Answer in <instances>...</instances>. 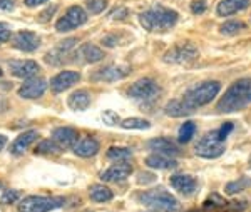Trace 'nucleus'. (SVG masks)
Listing matches in <instances>:
<instances>
[{
  "label": "nucleus",
  "mask_w": 251,
  "mask_h": 212,
  "mask_svg": "<svg viewBox=\"0 0 251 212\" xmlns=\"http://www.w3.org/2000/svg\"><path fill=\"white\" fill-rule=\"evenodd\" d=\"M134 197L137 202L143 204V206L149 207V209L156 212H177L181 209V204L177 199H174L168 190L156 187V189L143 190V192H136Z\"/></svg>",
  "instance_id": "2"
},
{
  "label": "nucleus",
  "mask_w": 251,
  "mask_h": 212,
  "mask_svg": "<svg viewBox=\"0 0 251 212\" xmlns=\"http://www.w3.org/2000/svg\"><path fill=\"white\" fill-rule=\"evenodd\" d=\"M47 0H24V3H25L27 7H39V5H44Z\"/></svg>",
  "instance_id": "45"
},
{
  "label": "nucleus",
  "mask_w": 251,
  "mask_h": 212,
  "mask_svg": "<svg viewBox=\"0 0 251 212\" xmlns=\"http://www.w3.org/2000/svg\"><path fill=\"white\" fill-rule=\"evenodd\" d=\"M116 14H112V19H126L127 17V9H116Z\"/></svg>",
  "instance_id": "44"
},
{
  "label": "nucleus",
  "mask_w": 251,
  "mask_h": 212,
  "mask_svg": "<svg viewBox=\"0 0 251 212\" xmlns=\"http://www.w3.org/2000/svg\"><path fill=\"white\" fill-rule=\"evenodd\" d=\"M75 44H77V40H75L74 37L60 42L57 47L52 48V50L46 55V62L50 64V65H55V67H57V65H62L67 60V57H69V54H71L72 47H74Z\"/></svg>",
  "instance_id": "14"
},
{
  "label": "nucleus",
  "mask_w": 251,
  "mask_h": 212,
  "mask_svg": "<svg viewBox=\"0 0 251 212\" xmlns=\"http://www.w3.org/2000/svg\"><path fill=\"white\" fill-rule=\"evenodd\" d=\"M52 141L59 145L60 150L74 147V144L79 141V132L72 127H57L55 130H52Z\"/></svg>",
  "instance_id": "17"
},
{
  "label": "nucleus",
  "mask_w": 251,
  "mask_h": 212,
  "mask_svg": "<svg viewBox=\"0 0 251 212\" xmlns=\"http://www.w3.org/2000/svg\"><path fill=\"white\" fill-rule=\"evenodd\" d=\"M204 206H206V207H209V206H214V207H223V206H226V201H225V199H221V195L213 194V195H209V199H208V201H206Z\"/></svg>",
  "instance_id": "38"
},
{
  "label": "nucleus",
  "mask_w": 251,
  "mask_h": 212,
  "mask_svg": "<svg viewBox=\"0 0 251 212\" xmlns=\"http://www.w3.org/2000/svg\"><path fill=\"white\" fill-rule=\"evenodd\" d=\"M131 74V67L129 65H107V67L99 69L97 72L92 74V80H97V82H116V80H121L124 77H127Z\"/></svg>",
  "instance_id": "10"
},
{
  "label": "nucleus",
  "mask_w": 251,
  "mask_h": 212,
  "mask_svg": "<svg viewBox=\"0 0 251 212\" xmlns=\"http://www.w3.org/2000/svg\"><path fill=\"white\" fill-rule=\"evenodd\" d=\"M2 74H3V72H2V69H0V77H2Z\"/></svg>",
  "instance_id": "47"
},
{
  "label": "nucleus",
  "mask_w": 251,
  "mask_h": 212,
  "mask_svg": "<svg viewBox=\"0 0 251 212\" xmlns=\"http://www.w3.org/2000/svg\"><path fill=\"white\" fill-rule=\"evenodd\" d=\"M251 105V79H240L228 87L218 102V112L233 114Z\"/></svg>",
  "instance_id": "1"
},
{
  "label": "nucleus",
  "mask_w": 251,
  "mask_h": 212,
  "mask_svg": "<svg viewBox=\"0 0 251 212\" xmlns=\"http://www.w3.org/2000/svg\"><path fill=\"white\" fill-rule=\"evenodd\" d=\"M66 201L62 197H44V195H29L19 202V212H50L62 207Z\"/></svg>",
  "instance_id": "5"
},
{
  "label": "nucleus",
  "mask_w": 251,
  "mask_h": 212,
  "mask_svg": "<svg viewBox=\"0 0 251 212\" xmlns=\"http://www.w3.org/2000/svg\"><path fill=\"white\" fill-rule=\"evenodd\" d=\"M164 112L171 117H188L194 112L191 107L183 100V99H174L169 100L164 107Z\"/></svg>",
  "instance_id": "25"
},
{
  "label": "nucleus",
  "mask_w": 251,
  "mask_h": 212,
  "mask_svg": "<svg viewBox=\"0 0 251 212\" xmlns=\"http://www.w3.org/2000/svg\"><path fill=\"white\" fill-rule=\"evenodd\" d=\"M132 156V150L127 147H111L107 150V159L112 162H127Z\"/></svg>",
  "instance_id": "28"
},
{
  "label": "nucleus",
  "mask_w": 251,
  "mask_h": 212,
  "mask_svg": "<svg viewBox=\"0 0 251 212\" xmlns=\"http://www.w3.org/2000/svg\"><path fill=\"white\" fill-rule=\"evenodd\" d=\"M161 92H163L161 85L152 79H139L127 89L129 97L144 102H151L157 99L161 95Z\"/></svg>",
  "instance_id": "7"
},
{
  "label": "nucleus",
  "mask_w": 251,
  "mask_h": 212,
  "mask_svg": "<svg viewBox=\"0 0 251 212\" xmlns=\"http://www.w3.org/2000/svg\"><path fill=\"white\" fill-rule=\"evenodd\" d=\"M89 197H91L92 202H109L112 201V197H114V194H112V190L109 189L106 186H100V184H94L89 189Z\"/></svg>",
  "instance_id": "27"
},
{
  "label": "nucleus",
  "mask_w": 251,
  "mask_h": 212,
  "mask_svg": "<svg viewBox=\"0 0 251 212\" xmlns=\"http://www.w3.org/2000/svg\"><path fill=\"white\" fill-rule=\"evenodd\" d=\"M40 67L35 60H14L10 62V74L17 79H32L39 74Z\"/></svg>",
  "instance_id": "16"
},
{
  "label": "nucleus",
  "mask_w": 251,
  "mask_h": 212,
  "mask_svg": "<svg viewBox=\"0 0 251 212\" xmlns=\"http://www.w3.org/2000/svg\"><path fill=\"white\" fill-rule=\"evenodd\" d=\"M206 9H208V3H206V0H194L191 2V12L196 15L200 14H204Z\"/></svg>",
  "instance_id": "37"
},
{
  "label": "nucleus",
  "mask_w": 251,
  "mask_h": 212,
  "mask_svg": "<svg viewBox=\"0 0 251 212\" xmlns=\"http://www.w3.org/2000/svg\"><path fill=\"white\" fill-rule=\"evenodd\" d=\"M117 119H119V116L112 111H107V112L102 114V120H104V124H107V125H117L119 124V120Z\"/></svg>",
  "instance_id": "39"
},
{
  "label": "nucleus",
  "mask_w": 251,
  "mask_h": 212,
  "mask_svg": "<svg viewBox=\"0 0 251 212\" xmlns=\"http://www.w3.org/2000/svg\"><path fill=\"white\" fill-rule=\"evenodd\" d=\"M87 22V12L79 5H72L71 9H67L66 14L62 15L57 24H55V28L59 32H71L79 28L80 25Z\"/></svg>",
  "instance_id": "9"
},
{
  "label": "nucleus",
  "mask_w": 251,
  "mask_h": 212,
  "mask_svg": "<svg viewBox=\"0 0 251 212\" xmlns=\"http://www.w3.org/2000/svg\"><path fill=\"white\" fill-rule=\"evenodd\" d=\"M75 54H77V60H82V62H86V64L100 62V60L104 59V55H106L99 47L94 46V44H84Z\"/></svg>",
  "instance_id": "23"
},
{
  "label": "nucleus",
  "mask_w": 251,
  "mask_h": 212,
  "mask_svg": "<svg viewBox=\"0 0 251 212\" xmlns=\"http://www.w3.org/2000/svg\"><path fill=\"white\" fill-rule=\"evenodd\" d=\"M233 129H234L233 122H225V124H223L221 127L218 129V136H220L221 141H226V139H228L229 134L233 132Z\"/></svg>",
  "instance_id": "35"
},
{
  "label": "nucleus",
  "mask_w": 251,
  "mask_h": 212,
  "mask_svg": "<svg viewBox=\"0 0 251 212\" xmlns=\"http://www.w3.org/2000/svg\"><path fill=\"white\" fill-rule=\"evenodd\" d=\"M19 197H20L19 190H7V192L0 197V204H14Z\"/></svg>",
  "instance_id": "36"
},
{
  "label": "nucleus",
  "mask_w": 251,
  "mask_h": 212,
  "mask_svg": "<svg viewBox=\"0 0 251 212\" xmlns=\"http://www.w3.org/2000/svg\"><path fill=\"white\" fill-rule=\"evenodd\" d=\"M121 127L123 129H127V130H144V129H149L151 127V124H149V120L146 119H141V117H129V119H124L123 122H119Z\"/></svg>",
  "instance_id": "29"
},
{
  "label": "nucleus",
  "mask_w": 251,
  "mask_h": 212,
  "mask_svg": "<svg viewBox=\"0 0 251 212\" xmlns=\"http://www.w3.org/2000/svg\"><path fill=\"white\" fill-rule=\"evenodd\" d=\"M250 167H251V157H250Z\"/></svg>",
  "instance_id": "48"
},
{
  "label": "nucleus",
  "mask_w": 251,
  "mask_h": 212,
  "mask_svg": "<svg viewBox=\"0 0 251 212\" xmlns=\"http://www.w3.org/2000/svg\"><path fill=\"white\" fill-rule=\"evenodd\" d=\"M154 181H156V175H152V174L141 175V177L137 179V182H139V184H144V182H154Z\"/></svg>",
  "instance_id": "43"
},
{
  "label": "nucleus",
  "mask_w": 251,
  "mask_h": 212,
  "mask_svg": "<svg viewBox=\"0 0 251 212\" xmlns=\"http://www.w3.org/2000/svg\"><path fill=\"white\" fill-rule=\"evenodd\" d=\"M37 139H39L37 130H25V132H22L14 141V144H12V147H10V152L14 154V156H20V154L25 152Z\"/></svg>",
  "instance_id": "22"
},
{
  "label": "nucleus",
  "mask_w": 251,
  "mask_h": 212,
  "mask_svg": "<svg viewBox=\"0 0 251 212\" xmlns=\"http://www.w3.org/2000/svg\"><path fill=\"white\" fill-rule=\"evenodd\" d=\"M144 164L151 169H163V170H173L177 167V161L174 157L163 156V154H152V156L146 157Z\"/></svg>",
  "instance_id": "24"
},
{
  "label": "nucleus",
  "mask_w": 251,
  "mask_h": 212,
  "mask_svg": "<svg viewBox=\"0 0 251 212\" xmlns=\"http://www.w3.org/2000/svg\"><path fill=\"white\" fill-rule=\"evenodd\" d=\"M116 37H121L119 32H116ZM102 44L106 47H114V46H117V44H119V39H114V34H107L106 37L102 39Z\"/></svg>",
  "instance_id": "41"
},
{
  "label": "nucleus",
  "mask_w": 251,
  "mask_h": 212,
  "mask_svg": "<svg viewBox=\"0 0 251 212\" xmlns=\"http://www.w3.org/2000/svg\"><path fill=\"white\" fill-rule=\"evenodd\" d=\"M194 132H196V124H194L193 120L184 122L179 129V134H177V142H179V144H188L193 139Z\"/></svg>",
  "instance_id": "30"
},
{
  "label": "nucleus",
  "mask_w": 251,
  "mask_h": 212,
  "mask_svg": "<svg viewBox=\"0 0 251 212\" xmlns=\"http://www.w3.org/2000/svg\"><path fill=\"white\" fill-rule=\"evenodd\" d=\"M15 9V0H0V10L12 12Z\"/></svg>",
  "instance_id": "42"
},
{
  "label": "nucleus",
  "mask_w": 251,
  "mask_h": 212,
  "mask_svg": "<svg viewBox=\"0 0 251 212\" xmlns=\"http://www.w3.org/2000/svg\"><path fill=\"white\" fill-rule=\"evenodd\" d=\"M196 59H198V48L191 42L177 44L169 52H166L164 55L166 64H176V65H186Z\"/></svg>",
  "instance_id": "8"
},
{
  "label": "nucleus",
  "mask_w": 251,
  "mask_h": 212,
  "mask_svg": "<svg viewBox=\"0 0 251 212\" xmlns=\"http://www.w3.org/2000/svg\"><path fill=\"white\" fill-rule=\"evenodd\" d=\"M148 147L154 150L156 154H163V156H169V157L181 156V149L168 137L151 139V141H148Z\"/></svg>",
  "instance_id": "19"
},
{
  "label": "nucleus",
  "mask_w": 251,
  "mask_h": 212,
  "mask_svg": "<svg viewBox=\"0 0 251 212\" xmlns=\"http://www.w3.org/2000/svg\"><path fill=\"white\" fill-rule=\"evenodd\" d=\"M80 80V74L75 71H64L50 80V89L54 94H62L64 91L71 89Z\"/></svg>",
  "instance_id": "15"
},
{
  "label": "nucleus",
  "mask_w": 251,
  "mask_h": 212,
  "mask_svg": "<svg viewBox=\"0 0 251 212\" xmlns=\"http://www.w3.org/2000/svg\"><path fill=\"white\" fill-rule=\"evenodd\" d=\"M220 91H221V84L218 82V80H206V82H201V84L194 85L193 89H189V91L184 94L183 100L193 109V111H196L198 107H203V105L213 102Z\"/></svg>",
  "instance_id": "4"
},
{
  "label": "nucleus",
  "mask_w": 251,
  "mask_h": 212,
  "mask_svg": "<svg viewBox=\"0 0 251 212\" xmlns=\"http://www.w3.org/2000/svg\"><path fill=\"white\" fill-rule=\"evenodd\" d=\"M0 186H2V184H0Z\"/></svg>",
  "instance_id": "49"
},
{
  "label": "nucleus",
  "mask_w": 251,
  "mask_h": 212,
  "mask_svg": "<svg viewBox=\"0 0 251 212\" xmlns=\"http://www.w3.org/2000/svg\"><path fill=\"white\" fill-rule=\"evenodd\" d=\"M250 7V0H221L216 7L220 17H231Z\"/></svg>",
  "instance_id": "21"
},
{
  "label": "nucleus",
  "mask_w": 251,
  "mask_h": 212,
  "mask_svg": "<svg viewBox=\"0 0 251 212\" xmlns=\"http://www.w3.org/2000/svg\"><path fill=\"white\" fill-rule=\"evenodd\" d=\"M131 174H132L131 164H127V162H116L114 165H111L104 172H100V179L106 182H121L126 181Z\"/></svg>",
  "instance_id": "18"
},
{
  "label": "nucleus",
  "mask_w": 251,
  "mask_h": 212,
  "mask_svg": "<svg viewBox=\"0 0 251 212\" xmlns=\"http://www.w3.org/2000/svg\"><path fill=\"white\" fill-rule=\"evenodd\" d=\"M7 144V137L5 136H0V150L3 149V145Z\"/></svg>",
  "instance_id": "46"
},
{
  "label": "nucleus",
  "mask_w": 251,
  "mask_h": 212,
  "mask_svg": "<svg viewBox=\"0 0 251 212\" xmlns=\"http://www.w3.org/2000/svg\"><path fill=\"white\" fill-rule=\"evenodd\" d=\"M250 186H251V179L250 177H241V179H238V181L228 182L225 187V190H226V194L233 195V194H238V192H241V190L248 189Z\"/></svg>",
  "instance_id": "31"
},
{
  "label": "nucleus",
  "mask_w": 251,
  "mask_h": 212,
  "mask_svg": "<svg viewBox=\"0 0 251 212\" xmlns=\"http://www.w3.org/2000/svg\"><path fill=\"white\" fill-rule=\"evenodd\" d=\"M225 152V141L218 136V130H211L194 147V154L203 159H216Z\"/></svg>",
  "instance_id": "6"
},
{
  "label": "nucleus",
  "mask_w": 251,
  "mask_h": 212,
  "mask_svg": "<svg viewBox=\"0 0 251 212\" xmlns=\"http://www.w3.org/2000/svg\"><path fill=\"white\" fill-rule=\"evenodd\" d=\"M12 46H14V48L22 50V52H35L40 47V39L35 32L20 30L17 34H14Z\"/></svg>",
  "instance_id": "12"
},
{
  "label": "nucleus",
  "mask_w": 251,
  "mask_h": 212,
  "mask_svg": "<svg viewBox=\"0 0 251 212\" xmlns=\"http://www.w3.org/2000/svg\"><path fill=\"white\" fill-rule=\"evenodd\" d=\"M243 28H245V24L240 22V20H228V22L223 24L220 30L223 35H234L240 30H243Z\"/></svg>",
  "instance_id": "32"
},
{
  "label": "nucleus",
  "mask_w": 251,
  "mask_h": 212,
  "mask_svg": "<svg viewBox=\"0 0 251 212\" xmlns=\"http://www.w3.org/2000/svg\"><path fill=\"white\" fill-rule=\"evenodd\" d=\"M47 91V80L44 77H32L20 85L19 95L22 99H39Z\"/></svg>",
  "instance_id": "11"
},
{
  "label": "nucleus",
  "mask_w": 251,
  "mask_h": 212,
  "mask_svg": "<svg viewBox=\"0 0 251 212\" xmlns=\"http://www.w3.org/2000/svg\"><path fill=\"white\" fill-rule=\"evenodd\" d=\"M99 147H100L99 141L87 136V137H79V141L74 144L72 150H74V154L79 157H92L99 152Z\"/></svg>",
  "instance_id": "20"
},
{
  "label": "nucleus",
  "mask_w": 251,
  "mask_h": 212,
  "mask_svg": "<svg viewBox=\"0 0 251 212\" xmlns=\"http://www.w3.org/2000/svg\"><path fill=\"white\" fill-rule=\"evenodd\" d=\"M67 105L72 111H86L91 105V95H89L87 91H75L69 95Z\"/></svg>",
  "instance_id": "26"
},
{
  "label": "nucleus",
  "mask_w": 251,
  "mask_h": 212,
  "mask_svg": "<svg viewBox=\"0 0 251 212\" xmlns=\"http://www.w3.org/2000/svg\"><path fill=\"white\" fill-rule=\"evenodd\" d=\"M87 9L94 14H100L107 9V0H89L87 2Z\"/></svg>",
  "instance_id": "34"
},
{
  "label": "nucleus",
  "mask_w": 251,
  "mask_h": 212,
  "mask_svg": "<svg viewBox=\"0 0 251 212\" xmlns=\"http://www.w3.org/2000/svg\"><path fill=\"white\" fill-rule=\"evenodd\" d=\"M35 152L37 154H59V152H62V150H60V147L52 141V139H46V141L40 142L39 147L35 149Z\"/></svg>",
  "instance_id": "33"
},
{
  "label": "nucleus",
  "mask_w": 251,
  "mask_h": 212,
  "mask_svg": "<svg viewBox=\"0 0 251 212\" xmlns=\"http://www.w3.org/2000/svg\"><path fill=\"white\" fill-rule=\"evenodd\" d=\"M12 39V30L5 22H0V42H7Z\"/></svg>",
  "instance_id": "40"
},
{
  "label": "nucleus",
  "mask_w": 251,
  "mask_h": 212,
  "mask_svg": "<svg viewBox=\"0 0 251 212\" xmlns=\"http://www.w3.org/2000/svg\"><path fill=\"white\" fill-rule=\"evenodd\" d=\"M169 182H171L174 190H177L181 195H188V197L196 194L198 187H200L198 186V179L188 174H174L171 175Z\"/></svg>",
  "instance_id": "13"
},
{
  "label": "nucleus",
  "mask_w": 251,
  "mask_h": 212,
  "mask_svg": "<svg viewBox=\"0 0 251 212\" xmlns=\"http://www.w3.org/2000/svg\"><path fill=\"white\" fill-rule=\"evenodd\" d=\"M139 22L149 32H163L176 25L177 12L164 7H152L139 14Z\"/></svg>",
  "instance_id": "3"
}]
</instances>
